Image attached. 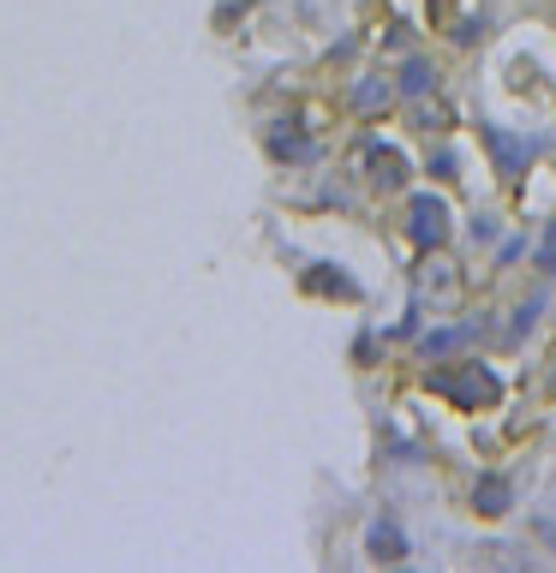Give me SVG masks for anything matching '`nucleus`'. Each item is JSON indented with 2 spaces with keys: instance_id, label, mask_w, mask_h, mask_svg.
I'll return each instance as SVG.
<instances>
[{
  "instance_id": "obj_1",
  "label": "nucleus",
  "mask_w": 556,
  "mask_h": 573,
  "mask_svg": "<svg viewBox=\"0 0 556 573\" xmlns=\"http://www.w3.org/2000/svg\"><path fill=\"white\" fill-rule=\"evenodd\" d=\"M431 389L449 394L454 406H490L497 401V377L485 371V365H461V371H431Z\"/></svg>"
},
{
  "instance_id": "obj_2",
  "label": "nucleus",
  "mask_w": 556,
  "mask_h": 573,
  "mask_svg": "<svg viewBox=\"0 0 556 573\" xmlns=\"http://www.w3.org/2000/svg\"><path fill=\"white\" fill-rule=\"evenodd\" d=\"M407 222H413V239H419L425 251H437L449 239V203L431 198V191H419V198L407 203Z\"/></svg>"
},
{
  "instance_id": "obj_3",
  "label": "nucleus",
  "mask_w": 556,
  "mask_h": 573,
  "mask_svg": "<svg viewBox=\"0 0 556 573\" xmlns=\"http://www.w3.org/2000/svg\"><path fill=\"white\" fill-rule=\"evenodd\" d=\"M365 174H371V186L401 191L407 186V174H413V162L401 156L395 144H383V138H365Z\"/></svg>"
},
{
  "instance_id": "obj_4",
  "label": "nucleus",
  "mask_w": 556,
  "mask_h": 573,
  "mask_svg": "<svg viewBox=\"0 0 556 573\" xmlns=\"http://www.w3.org/2000/svg\"><path fill=\"white\" fill-rule=\"evenodd\" d=\"M533 150L539 144H527V138H514V132H490V156H497V168H502V180H521L527 174V162H533Z\"/></svg>"
},
{
  "instance_id": "obj_5",
  "label": "nucleus",
  "mask_w": 556,
  "mask_h": 573,
  "mask_svg": "<svg viewBox=\"0 0 556 573\" xmlns=\"http://www.w3.org/2000/svg\"><path fill=\"white\" fill-rule=\"evenodd\" d=\"M365 544H371V556H377V562H407V538H401V526H395V520H371Z\"/></svg>"
},
{
  "instance_id": "obj_6",
  "label": "nucleus",
  "mask_w": 556,
  "mask_h": 573,
  "mask_svg": "<svg viewBox=\"0 0 556 573\" xmlns=\"http://www.w3.org/2000/svg\"><path fill=\"white\" fill-rule=\"evenodd\" d=\"M395 91L407 96V102L431 96V91H437V67H431V60H425V55H413L407 67H401V84H395Z\"/></svg>"
},
{
  "instance_id": "obj_7",
  "label": "nucleus",
  "mask_w": 556,
  "mask_h": 573,
  "mask_svg": "<svg viewBox=\"0 0 556 573\" xmlns=\"http://www.w3.org/2000/svg\"><path fill=\"white\" fill-rule=\"evenodd\" d=\"M509 502H514L509 478H478V484H473V508H478V514L497 520V514H509Z\"/></svg>"
},
{
  "instance_id": "obj_8",
  "label": "nucleus",
  "mask_w": 556,
  "mask_h": 573,
  "mask_svg": "<svg viewBox=\"0 0 556 573\" xmlns=\"http://www.w3.org/2000/svg\"><path fill=\"white\" fill-rule=\"evenodd\" d=\"M306 287L335 293V299H359V282H347V270H335V263H311V270H306Z\"/></svg>"
},
{
  "instance_id": "obj_9",
  "label": "nucleus",
  "mask_w": 556,
  "mask_h": 573,
  "mask_svg": "<svg viewBox=\"0 0 556 573\" xmlns=\"http://www.w3.org/2000/svg\"><path fill=\"white\" fill-rule=\"evenodd\" d=\"M270 150L282 162H318V144H311V138H299V126H275L270 132Z\"/></svg>"
},
{
  "instance_id": "obj_10",
  "label": "nucleus",
  "mask_w": 556,
  "mask_h": 573,
  "mask_svg": "<svg viewBox=\"0 0 556 573\" xmlns=\"http://www.w3.org/2000/svg\"><path fill=\"white\" fill-rule=\"evenodd\" d=\"M389 96H395V91H389V79H359V84L347 91L353 114H383V108H389Z\"/></svg>"
},
{
  "instance_id": "obj_11",
  "label": "nucleus",
  "mask_w": 556,
  "mask_h": 573,
  "mask_svg": "<svg viewBox=\"0 0 556 573\" xmlns=\"http://www.w3.org/2000/svg\"><path fill=\"white\" fill-rule=\"evenodd\" d=\"M466 335H473V329H437V335H425V341H419V347L431 353V359H443V353H454Z\"/></svg>"
},
{
  "instance_id": "obj_12",
  "label": "nucleus",
  "mask_w": 556,
  "mask_h": 573,
  "mask_svg": "<svg viewBox=\"0 0 556 573\" xmlns=\"http://www.w3.org/2000/svg\"><path fill=\"white\" fill-rule=\"evenodd\" d=\"M413 120H419V126H449L454 114H449V108H437V102H425V96H419V108H413Z\"/></svg>"
},
{
  "instance_id": "obj_13",
  "label": "nucleus",
  "mask_w": 556,
  "mask_h": 573,
  "mask_svg": "<svg viewBox=\"0 0 556 573\" xmlns=\"http://www.w3.org/2000/svg\"><path fill=\"white\" fill-rule=\"evenodd\" d=\"M539 311H545V293H533V299L521 305V317H514V341H521L527 329H533V317H539Z\"/></svg>"
},
{
  "instance_id": "obj_14",
  "label": "nucleus",
  "mask_w": 556,
  "mask_h": 573,
  "mask_svg": "<svg viewBox=\"0 0 556 573\" xmlns=\"http://www.w3.org/2000/svg\"><path fill=\"white\" fill-rule=\"evenodd\" d=\"M389 335H401V341H413V335H419V311H407V317H401V323H395V329H389Z\"/></svg>"
},
{
  "instance_id": "obj_15",
  "label": "nucleus",
  "mask_w": 556,
  "mask_h": 573,
  "mask_svg": "<svg viewBox=\"0 0 556 573\" xmlns=\"http://www.w3.org/2000/svg\"><path fill=\"white\" fill-rule=\"evenodd\" d=\"M454 168H461V162H454V150H437V156H431V174H454Z\"/></svg>"
},
{
  "instance_id": "obj_16",
  "label": "nucleus",
  "mask_w": 556,
  "mask_h": 573,
  "mask_svg": "<svg viewBox=\"0 0 556 573\" xmlns=\"http://www.w3.org/2000/svg\"><path fill=\"white\" fill-rule=\"evenodd\" d=\"M413 43V24H389V48H407Z\"/></svg>"
},
{
  "instance_id": "obj_17",
  "label": "nucleus",
  "mask_w": 556,
  "mask_h": 573,
  "mask_svg": "<svg viewBox=\"0 0 556 573\" xmlns=\"http://www.w3.org/2000/svg\"><path fill=\"white\" fill-rule=\"evenodd\" d=\"M539 263H545V275H556V234L545 239V251H539Z\"/></svg>"
},
{
  "instance_id": "obj_18",
  "label": "nucleus",
  "mask_w": 556,
  "mask_h": 573,
  "mask_svg": "<svg viewBox=\"0 0 556 573\" xmlns=\"http://www.w3.org/2000/svg\"><path fill=\"white\" fill-rule=\"evenodd\" d=\"M545 538H551V544H556V520H545Z\"/></svg>"
},
{
  "instance_id": "obj_19",
  "label": "nucleus",
  "mask_w": 556,
  "mask_h": 573,
  "mask_svg": "<svg viewBox=\"0 0 556 573\" xmlns=\"http://www.w3.org/2000/svg\"><path fill=\"white\" fill-rule=\"evenodd\" d=\"M551 234H556V227H551Z\"/></svg>"
}]
</instances>
